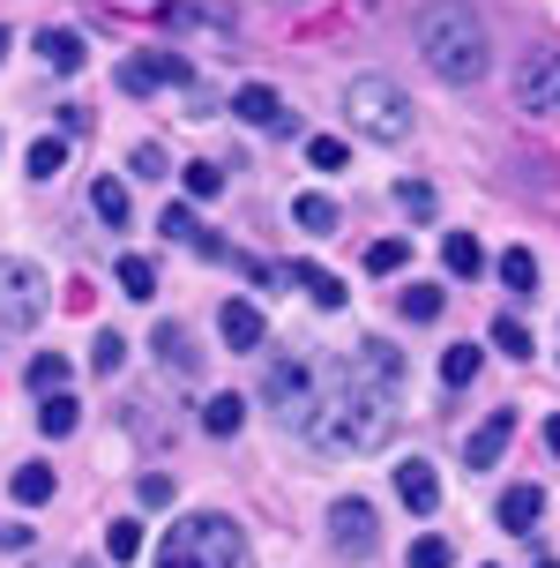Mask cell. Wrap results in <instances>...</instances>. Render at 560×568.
<instances>
[{
    "label": "cell",
    "instance_id": "1",
    "mask_svg": "<svg viewBox=\"0 0 560 568\" xmlns=\"http://www.w3.org/2000/svg\"><path fill=\"white\" fill-rule=\"evenodd\" d=\"M389 426H396V389H374V382L344 374V389L307 419V442L329 456H359V449H381Z\"/></svg>",
    "mask_w": 560,
    "mask_h": 568
},
{
    "label": "cell",
    "instance_id": "2",
    "mask_svg": "<svg viewBox=\"0 0 560 568\" xmlns=\"http://www.w3.org/2000/svg\"><path fill=\"white\" fill-rule=\"evenodd\" d=\"M419 53L441 83H478L486 75V23L471 0H434L419 16Z\"/></svg>",
    "mask_w": 560,
    "mask_h": 568
},
{
    "label": "cell",
    "instance_id": "3",
    "mask_svg": "<svg viewBox=\"0 0 560 568\" xmlns=\"http://www.w3.org/2000/svg\"><path fill=\"white\" fill-rule=\"evenodd\" d=\"M240 561H247V539L232 516H187L157 546V568H240Z\"/></svg>",
    "mask_w": 560,
    "mask_h": 568
},
{
    "label": "cell",
    "instance_id": "4",
    "mask_svg": "<svg viewBox=\"0 0 560 568\" xmlns=\"http://www.w3.org/2000/svg\"><path fill=\"white\" fill-rule=\"evenodd\" d=\"M344 105H352V120H359L374 142H404L411 135V98H404L389 75H359V83L344 90Z\"/></svg>",
    "mask_w": 560,
    "mask_h": 568
},
{
    "label": "cell",
    "instance_id": "5",
    "mask_svg": "<svg viewBox=\"0 0 560 568\" xmlns=\"http://www.w3.org/2000/svg\"><path fill=\"white\" fill-rule=\"evenodd\" d=\"M38 322H45V270L0 262V329H38Z\"/></svg>",
    "mask_w": 560,
    "mask_h": 568
},
{
    "label": "cell",
    "instance_id": "6",
    "mask_svg": "<svg viewBox=\"0 0 560 568\" xmlns=\"http://www.w3.org/2000/svg\"><path fill=\"white\" fill-rule=\"evenodd\" d=\"M329 531H336V554H374L381 546V516H374V501H359V494H344L329 509Z\"/></svg>",
    "mask_w": 560,
    "mask_h": 568
},
{
    "label": "cell",
    "instance_id": "7",
    "mask_svg": "<svg viewBox=\"0 0 560 568\" xmlns=\"http://www.w3.org/2000/svg\"><path fill=\"white\" fill-rule=\"evenodd\" d=\"M165 83H195V68L180 53H135V60H120V90L128 98H150V90H165Z\"/></svg>",
    "mask_w": 560,
    "mask_h": 568
},
{
    "label": "cell",
    "instance_id": "8",
    "mask_svg": "<svg viewBox=\"0 0 560 568\" xmlns=\"http://www.w3.org/2000/svg\"><path fill=\"white\" fill-rule=\"evenodd\" d=\"M516 98L523 113H560V53H531L516 68Z\"/></svg>",
    "mask_w": 560,
    "mask_h": 568
},
{
    "label": "cell",
    "instance_id": "9",
    "mask_svg": "<svg viewBox=\"0 0 560 568\" xmlns=\"http://www.w3.org/2000/svg\"><path fill=\"white\" fill-rule=\"evenodd\" d=\"M396 494H404V501H411L419 516H434V509H441V479H434V464H426V456L396 464Z\"/></svg>",
    "mask_w": 560,
    "mask_h": 568
},
{
    "label": "cell",
    "instance_id": "10",
    "mask_svg": "<svg viewBox=\"0 0 560 568\" xmlns=\"http://www.w3.org/2000/svg\"><path fill=\"white\" fill-rule=\"evenodd\" d=\"M307 389H314V374H307V359H269V404H284V412H299L307 404Z\"/></svg>",
    "mask_w": 560,
    "mask_h": 568
},
{
    "label": "cell",
    "instance_id": "11",
    "mask_svg": "<svg viewBox=\"0 0 560 568\" xmlns=\"http://www.w3.org/2000/svg\"><path fill=\"white\" fill-rule=\"evenodd\" d=\"M508 434H516V412H493V419L478 426L471 442H464V456H471V471H493V464H501V449H508Z\"/></svg>",
    "mask_w": 560,
    "mask_h": 568
},
{
    "label": "cell",
    "instance_id": "12",
    "mask_svg": "<svg viewBox=\"0 0 560 568\" xmlns=\"http://www.w3.org/2000/svg\"><path fill=\"white\" fill-rule=\"evenodd\" d=\"M538 516H546V494L538 486H508L501 494V531H516V539H531Z\"/></svg>",
    "mask_w": 560,
    "mask_h": 568
},
{
    "label": "cell",
    "instance_id": "13",
    "mask_svg": "<svg viewBox=\"0 0 560 568\" xmlns=\"http://www.w3.org/2000/svg\"><path fill=\"white\" fill-rule=\"evenodd\" d=\"M232 113L247 120V128H284V98L269 83H240V98H232Z\"/></svg>",
    "mask_w": 560,
    "mask_h": 568
},
{
    "label": "cell",
    "instance_id": "14",
    "mask_svg": "<svg viewBox=\"0 0 560 568\" xmlns=\"http://www.w3.org/2000/svg\"><path fill=\"white\" fill-rule=\"evenodd\" d=\"M157 232H165V240H187V247H195V255H224V247H217V232L202 225L195 210H180V202H172L165 217H157Z\"/></svg>",
    "mask_w": 560,
    "mask_h": 568
},
{
    "label": "cell",
    "instance_id": "15",
    "mask_svg": "<svg viewBox=\"0 0 560 568\" xmlns=\"http://www.w3.org/2000/svg\"><path fill=\"white\" fill-rule=\"evenodd\" d=\"M38 60H45V68H60V75H75V68H83V38H75V30H38Z\"/></svg>",
    "mask_w": 560,
    "mask_h": 568
},
{
    "label": "cell",
    "instance_id": "16",
    "mask_svg": "<svg viewBox=\"0 0 560 568\" xmlns=\"http://www.w3.org/2000/svg\"><path fill=\"white\" fill-rule=\"evenodd\" d=\"M217 329H224V344H232V352H254V344H262V307L232 300V307L217 314Z\"/></svg>",
    "mask_w": 560,
    "mask_h": 568
},
{
    "label": "cell",
    "instance_id": "17",
    "mask_svg": "<svg viewBox=\"0 0 560 568\" xmlns=\"http://www.w3.org/2000/svg\"><path fill=\"white\" fill-rule=\"evenodd\" d=\"M53 471H45V464H23V471H16V479H8V494H16V501H23V509H45V501H53Z\"/></svg>",
    "mask_w": 560,
    "mask_h": 568
},
{
    "label": "cell",
    "instance_id": "18",
    "mask_svg": "<svg viewBox=\"0 0 560 568\" xmlns=\"http://www.w3.org/2000/svg\"><path fill=\"white\" fill-rule=\"evenodd\" d=\"M292 225L322 240V232H336V202L329 195H292Z\"/></svg>",
    "mask_w": 560,
    "mask_h": 568
},
{
    "label": "cell",
    "instance_id": "19",
    "mask_svg": "<svg viewBox=\"0 0 560 568\" xmlns=\"http://www.w3.org/2000/svg\"><path fill=\"white\" fill-rule=\"evenodd\" d=\"M157 359H165L172 374H195V344H187L180 322H157Z\"/></svg>",
    "mask_w": 560,
    "mask_h": 568
},
{
    "label": "cell",
    "instance_id": "20",
    "mask_svg": "<svg viewBox=\"0 0 560 568\" xmlns=\"http://www.w3.org/2000/svg\"><path fill=\"white\" fill-rule=\"evenodd\" d=\"M120 292H128V300H157V262L150 255H120Z\"/></svg>",
    "mask_w": 560,
    "mask_h": 568
},
{
    "label": "cell",
    "instance_id": "21",
    "mask_svg": "<svg viewBox=\"0 0 560 568\" xmlns=\"http://www.w3.org/2000/svg\"><path fill=\"white\" fill-rule=\"evenodd\" d=\"M292 284H299V292H307L314 307H344V284H336L329 270H314V262H299V270H292Z\"/></svg>",
    "mask_w": 560,
    "mask_h": 568
},
{
    "label": "cell",
    "instance_id": "22",
    "mask_svg": "<svg viewBox=\"0 0 560 568\" xmlns=\"http://www.w3.org/2000/svg\"><path fill=\"white\" fill-rule=\"evenodd\" d=\"M501 284L516 292V300H531V284H538V255L531 247H508L501 255Z\"/></svg>",
    "mask_w": 560,
    "mask_h": 568
},
{
    "label": "cell",
    "instance_id": "23",
    "mask_svg": "<svg viewBox=\"0 0 560 568\" xmlns=\"http://www.w3.org/2000/svg\"><path fill=\"white\" fill-rule=\"evenodd\" d=\"M60 172H68V142L38 135V142H30V180H60Z\"/></svg>",
    "mask_w": 560,
    "mask_h": 568
},
{
    "label": "cell",
    "instance_id": "24",
    "mask_svg": "<svg viewBox=\"0 0 560 568\" xmlns=\"http://www.w3.org/2000/svg\"><path fill=\"white\" fill-rule=\"evenodd\" d=\"M441 262H448V277H478V262H486V255H478L471 232H448V240H441Z\"/></svg>",
    "mask_w": 560,
    "mask_h": 568
},
{
    "label": "cell",
    "instance_id": "25",
    "mask_svg": "<svg viewBox=\"0 0 560 568\" xmlns=\"http://www.w3.org/2000/svg\"><path fill=\"white\" fill-rule=\"evenodd\" d=\"M75 419H83V404L68 397V389H53V397L38 404V426H45V434H75Z\"/></svg>",
    "mask_w": 560,
    "mask_h": 568
},
{
    "label": "cell",
    "instance_id": "26",
    "mask_svg": "<svg viewBox=\"0 0 560 568\" xmlns=\"http://www.w3.org/2000/svg\"><path fill=\"white\" fill-rule=\"evenodd\" d=\"M90 210L120 232V225H128V187H120V180H98V187H90Z\"/></svg>",
    "mask_w": 560,
    "mask_h": 568
},
{
    "label": "cell",
    "instance_id": "27",
    "mask_svg": "<svg viewBox=\"0 0 560 568\" xmlns=\"http://www.w3.org/2000/svg\"><path fill=\"white\" fill-rule=\"evenodd\" d=\"M105 554H112L120 568H128V561L142 554V524H135V516H120V524H105Z\"/></svg>",
    "mask_w": 560,
    "mask_h": 568
},
{
    "label": "cell",
    "instance_id": "28",
    "mask_svg": "<svg viewBox=\"0 0 560 568\" xmlns=\"http://www.w3.org/2000/svg\"><path fill=\"white\" fill-rule=\"evenodd\" d=\"M30 389H38V397L68 389V359H60V352H38V359H30Z\"/></svg>",
    "mask_w": 560,
    "mask_h": 568
},
{
    "label": "cell",
    "instance_id": "29",
    "mask_svg": "<svg viewBox=\"0 0 560 568\" xmlns=\"http://www.w3.org/2000/svg\"><path fill=\"white\" fill-rule=\"evenodd\" d=\"M404 262H411V240H374V247H366V270H374V277H396Z\"/></svg>",
    "mask_w": 560,
    "mask_h": 568
},
{
    "label": "cell",
    "instance_id": "30",
    "mask_svg": "<svg viewBox=\"0 0 560 568\" xmlns=\"http://www.w3.org/2000/svg\"><path fill=\"white\" fill-rule=\"evenodd\" d=\"M471 374H478V344H448V352H441V382H448V389H464Z\"/></svg>",
    "mask_w": 560,
    "mask_h": 568
},
{
    "label": "cell",
    "instance_id": "31",
    "mask_svg": "<svg viewBox=\"0 0 560 568\" xmlns=\"http://www.w3.org/2000/svg\"><path fill=\"white\" fill-rule=\"evenodd\" d=\"M240 419H247V404H240V397H210V404H202V426H210V434H240Z\"/></svg>",
    "mask_w": 560,
    "mask_h": 568
},
{
    "label": "cell",
    "instance_id": "32",
    "mask_svg": "<svg viewBox=\"0 0 560 568\" xmlns=\"http://www.w3.org/2000/svg\"><path fill=\"white\" fill-rule=\"evenodd\" d=\"M396 307H404V322H434V314H441V284H411Z\"/></svg>",
    "mask_w": 560,
    "mask_h": 568
},
{
    "label": "cell",
    "instance_id": "33",
    "mask_svg": "<svg viewBox=\"0 0 560 568\" xmlns=\"http://www.w3.org/2000/svg\"><path fill=\"white\" fill-rule=\"evenodd\" d=\"M493 352H508V359H531V329H523V322H493Z\"/></svg>",
    "mask_w": 560,
    "mask_h": 568
},
{
    "label": "cell",
    "instance_id": "34",
    "mask_svg": "<svg viewBox=\"0 0 560 568\" xmlns=\"http://www.w3.org/2000/svg\"><path fill=\"white\" fill-rule=\"evenodd\" d=\"M180 180H187V195H202V202H210V195L224 187V172L210 165V158H202V165H180Z\"/></svg>",
    "mask_w": 560,
    "mask_h": 568
},
{
    "label": "cell",
    "instance_id": "35",
    "mask_svg": "<svg viewBox=\"0 0 560 568\" xmlns=\"http://www.w3.org/2000/svg\"><path fill=\"white\" fill-rule=\"evenodd\" d=\"M307 158H314V172H344V158H352V150H344L336 135H314V142H307Z\"/></svg>",
    "mask_w": 560,
    "mask_h": 568
},
{
    "label": "cell",
    "instance_id": "36",
    "mask_svg": "<svg viewBox=\"0 0 560 568\" xmlns=\"http://www.w3.org/2000/svg\"><path fill=\"white\" fill-rule=\"evenodd\" d=\"M404 568H448V539H411Z\"/></svg>",
    "mask_w": 560,
    "mask_h": 568
},
{
    "label": "cell",
    "instance_id": "37",
    "mask_svg": "<svg viewBox=\"0 0 560 568\" xmlns=\"http://www.w3.org/2000/svg\"><path fill=\"white\" fill-rule=\"evenodd\" d=\"M120 359H128V344L112 337V329H105L98 344H90V367H98V374H120Z\"/></svg>",
    "mask_w": 560,
    "mask_h": 568
},
{
    "label": "cell",
    "instance_id": "38",
    "mask_svg": "<svg viewBox=\"0 0 560 568\" xmlns=\"http://www.w3.org/2000/svg\"><path fill=\"white\" fill-rule=\"evenodd\" d=\"M396 202H404L411 217H434V187H426V180H404V187H396Z\"/></svg>",
    "mask_w": 560,
    "mask_h": 568
},
{
    "label": "cell",
    "instance_id": "39",
    "mask_svg": "<svg viewBox=\"0 0 560 568\" xmlns=\"http://www.w3.org/2000/svg\"><path fill=\"white\" fill-rule=\"evenodd\" d=\"M135 494H142V509H165V501H172V479H165V471H150Z\"/></svg>",
    "mask_w": 560,
    "mask_h": 568
},
{
    "label": "cell",
    "instance_id": "40",
    "mask_svg": "<svg viewBox=\"0 0 560 568\" xmlns=\"http://www.w3.org/2000/svg\"><path fill=\"white\" fill-rule=\"evenodd\" d=\"M135 172H142V180H165V150H157V142H142V150H135Z\"/></svg>",
    "mask_w": 560,
    "mask_h": 568
},
{
    "label": "cell",
    "instance_id": "41",
    "mask_svg": "<svg viewBox=\"0 0 560 568\" xmlns=\"http://www.w3.org/2000/svg\"><path fill=\"white\" fill-rule=\"evenodd\" d=\"M546 449L560 456V412H553V419H546Z\"/></svg>",
    "mask_w": 560,
    "mask_h": 568
},
{
    "label": "cell",
    "instance_id": "42",
    "mask_svg": "<svg viewBox=\"0 0 560 568\" xmlns=\"http://www.w3.org/2000/svg\"><path fill=\"white\" fill-rule=\"evenodd\" d=\"M531 568H560V561H546V554H538V561H531Z\"/></svg>",
    "mask_w": 560,
    "mask_h": 568
},
{
    "label": "cell",
    "instance_id": "43",
    "mask_svg": "<svg viewBox=\"0 0 560 568\" xmlns=\"http://www.w3.org/2000/svg\"><path fill=\"white\" fill-rule=\"evenodd\" d=\"M0 60H8V30H0Z\"/></svg>",
    "mask_w": 560,
    "mask_h": 568
}]
</instances>
